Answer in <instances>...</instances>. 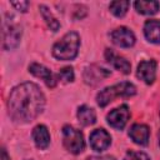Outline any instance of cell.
Returning <instances> with one entry per match:
<instances>
[{
	"label": "cell",
	"mask_w": 160,
	"mask_h": 160,
	"mask_svg": "<svg viewBox=\"0 0 160 160\" xmlns=\"http://www.w3.org/2000/svg\"><path fill=\"white\" fill-rule=\"evenodd\" d=\"M45 106V96L34 82H24L15 86L9 96L8 109L15 121L29 122L38 118Z\"/></svg>",
	"instance_id": "1"
},
{
	"label": "cell",
	"mask_w": 160,
	"mask_h": 160,
	"mask_svg": "<svg viewBox=\"0 0 160 160\" xmlns=\"http://www.w3.org/2000/svg\"><path fill=\"white\" fill-rule=\"evenodd\" d=\"M79 45H80V38L78 32L70 31L54 44L52 55L58 60H72L78 55Z\"/></svg>",
	"instance_id": "2"
},
{
	"label": "cell",
	"mask_w": 160,
	"mask_h": 160,
	"mask_svg": "<svg viewBox=\"0 0 160 160\" xmlns=\"http://www.w3.org/2000/svg\"><path fill=\"white\" fill-rule=\"evenodd\" d=\"M135 92H136V88L134 86V84L129 81H122V82L115 84L112 86H108L104 90H101L96 95V102L99 106L104 108L118 96L129 98V96L135 95Z\"/></svg>",
	"instance_id": "3"
},
{
	"label": "cell",
	"mask_w": 160,
	"mask_h": 160,
	"mask_svg": "<svg viewBox=\"0 0 160 160\" xmlns=\"http://www.w3.org/2000/svg\"><path fill=\"white\" fill-rule=\"evenodd\" d=\"M62 144L65 149L71 154L81 152L85 146V141L81 131L70 125H65L62 128Z\"/></svg>",
	"instance_id": "4"
},
{
	"label": "cell",
	"mask_w": 160,
	"mask_h": 160,
	"mask_svg": "<svg viewBox=\"0 0 160 160\" xmlns=\"http://www.w3.org/2000/svg\"><path fill=\"white\" fill-rule=\"evenodd\" d=\"M21 28L8 20L6 18L2 21V49L4 50H11L15 49L21 39Z\"/></svg>",
	"instance_id": "5"
},
{
	"label": "cell",
	"mask_w": 160,
	"mask_h": 160,
	"mask_svg": "<svg viewBox=\"0 0 160 160\" xmlns=\"http://www.w3.org/2000/svg\"><path fill=\"white\" fill-rule=\"evenodd\" d=\"M129 118H130V110L126 105H121L119 108H115L106 115L108 124L110 126H112L114 129H118V130L124 129Z\"/></svg>",
	"instance_id": "6"
},
{
	"label": "cell",
	"mask_w": 160,
	"mask_h": 160,
	"mask_svg": "<svg viewBox=\"0 0 160 160\" xmlns=\"http://www.w3.org/2000/svg\"><path fill=\"white\" fill-rule=\"evenodd\" d=\"M111 41L118 45V46H121V48H130L135 44V35L134 32L125 28V26H120L118 29H115L111 34Z\"/></svg>",
	"instance_id": "7"
},
{
	"label": "cell",
	"mask_w": 160,
	"mask_h": 160,
	"mask_svg": "<svg viewBox=\"0 0 160 160\" xmlns=\"http://www.w3.org/2000/svg\"><path fill=\"white\" fill-rule=\"evenodd\" d=\"M111 144V138L109 132L104 129H95L90 134V146L94 151H104Z\"/></svg>",
	"instance_id": "8"
},
{
	"label": "cell",
	"mask_w": 160,
	"mask_h": 160,
	"mask_svg": "<svg viewBox=\"0 0 160 160\" xmlns=\"http://www.w3.org/2000/svg\"><path fill=\"white\" fill-rule=\"evenodd\" d=\"M156 61L155 60H144L138 65L136 76L146 84H152L156 76Z\"/></svg>",
	"instance_id": "9"
},
{
	"label": "cell",
	"mask_w": 160,
	"mask_h": 160,
	"mask_svg": "<svg viewBox=\"0 0 160 160\" xmlns=\"http://www.w3.org/2000/svg\"><path fill=\"white\" fill-rule=\"evenodd\" d=\"M110 76V71L100 68L98 65H90L84 70V81L89 85H96L99 82H101L105 78Z\"/></svg>",
	"instance_id": "10"
},
{
	"label": "cell",
	"mask_w": 160,
	"mask_h": 160,
	"mask_svg": "<svg viewBox=\"0 0 160 160\" xmlns=\"http://www.w3.org/2000/svg\"><path fill=\"white\" fill-rule=\"evenodd\" d=\"M29 71H30L32 75H35L36 78H41V79L44 80V82H45L49 88H54V86L56 85V76H55L46 66H44V65H41V64L34 62V64H31V65L29 66Z\"/></svg>",
	"instance_id": "11"
},
{
	"label": "cell",
	"mask_w": 160,
	"mask_h": 160,
	"mask_svg": "<svg viewBox=\"0 0 160 160\" xmlns=\"http://www.w3.org/2000/svg\"><path fill=\"white\" fill-rule=\"evenodd\" d=\"M129 136L138 145H148L150 130L144 124H134L129 130Z\"/></svg>",
	"instance_id": "12"
},
{
	"label": "cell",
	"mask_w": 160,
	"mask_h": 160,
	"mask_svg": "<svg viewBox=\"0 0 160 160\" xmlns=\"http://www.w3.org/2000/svg\"><path fill=\"white\" fill-rule=\"evenodd\" d=\"M105 59H106V61H108L109 64H111L116 70H119V71H121V72H124V74H129V72H130V69H131L130 62H129L125 58H122V56L115 54L111 49H106V50H105Z\"/></svg>",
	"instance_id": "13"
},
{
	"label": "cell",
	"mask_w": 160,
	"mask_h": 160,
	"mask_svg": "<svg viewBox=\"0 0 160 160\" xmlns=\"http://www.w3.org/2000/svg\"><path fill=\"white\" fill-rule=\"evenodd\" d=\"M32 140L36 145V148L44 150L49 146L50 144V134H49V130L45 125H36L32 130Z\"/></svg>",
	"instance_id": "14"
},
{
	"label": "cell",
	"mask_w": 160,
	"mask_h": 160,
	"mask_svg": "<svg viewBox=\"0 0 160 160\" xmlns=\"http://www.w3.org/2000/svg\"><path fill=\"white\" fill-rule=\"evenodd\" d=\"M145 38L154 44H160V20H148L144 25Z\"/></svg>",
	"instance_id": "15"
},
{
	"label": "cell",
	"mask_w": 160,
	"mask_h": 160,
	"mask_svg": "<svg viewBox=\"0 0 160 160\" xmlns=\"http://www.w3.org/2000/svg\"><path fill=\"white\" fill-rule=\"evenodd\" d=\"M134 8L139 14L154 15L159 11L160 2L159 1H149V0H138L134 2Z\"/></svg>",
	"instance_id": "16"
},
{
	"label": "cell",
	"mask_w": 160,
	"mask_h": 160,
	"mask_svg": "<svg viewBox=\"0 0 160 160\" xmlns=\"http://www.w3.org/2000/svg\"><path fill=\"white\" fill-rule=\"evenodd\" d=\"M78 119H79L81 125L89 126L96 121V114H95L94 109H91L86 105H81L78 109Z\"/></svg>",
	"instance_id": "17"
},
{
	"label": "cell",
	"mask_w": 160,
	"mask_h": 160,
	"mask_svg": "<svg viewBox=\"0 0 160 160\" xmlns=\"http://www.w3.org/2000/svg\"><path fill=\"white\" fill-rule=\"evenodd\" d=\"M39 10H40V12H41V15H42V18H44L46 25L50 28V30L58 31L59 28H60V22H59V21L56 20V18L52 15V12L49 10V8L45 6V5H40V6H39Z\"/></svg>",
	"instance_id": "18"
},
{
	"label": "cell",
	"mask_w": 160,
	"mask_h": 160,
	"mask_svg": "<svg viewBox=\"0 0 160 160\" xmlns=\"http://www.w3.org/2000/svg\"><path fill=\"white\" fill-rule=\"evenodd\" d=\"M129 5H130V2H129L128 0H118V1L110 2L109 9H110V11H111L115 16L121 18V16H124V15L126 14V11H128V9H129Z\"/></svg>",
	"instance_id": "19"
},
{
	"label": "cell",
	"mask_w": 160,
	"mask_h": 160,
	"mask_svg": "<svg viewBox=\"0 0 160 160\" xmlns=\"http://www.w3.org/2000/svg\"><path fill=\"white\" fill-rule=\"evenodd\" d=\"M58 76H59L60 80H62L65 82H70V81L74 80V70H72V68L66 66V68H64V69L60 70V72L58 74Z\"/></svg>",
	"instance_id": "20"
},
{
	"label": "cell",
	"mask_w": 160,
	"mask_h": 160,
	"mask_svg": "<svg viewBox=\"0 0 160 160\" xmlns=\"http://www.w3.org/2000/svg\"><path fill=\"white\" fill-rule=\"evenodd\" d=\"M124 160H150V158L148 156V154L142 152V151H134L130 150L126 152Z\"/></svg>",
	"instance_id": "21"
},
{
	"label": "cell",
	"mask_w": 160,
	"mask_h": 160,
	"mask_svg": "<svg viewBox=\"0 0 160 160\" xmlns=\"http://www.w3.org/2000/svg\"><path fill=\"white\" fill-rule=\"evenodd\" d=\"M11 5H12L16 10L25 12V11L28 10V8H29V1H11Z\"/></svg>",
	"instance_id": "22"
},
{
	"label": "cell",
	"mask_w": 160,
	"mask_h": 160,
	"mask_svg": "<svg viewBox=\"0 0 160 160\" xmlns=\"http://www.w3.org/2000/svg\"><path fill=\"white\" fill-rule=\"evenodd\" d=\"M88 160H116L112 156H91Z\"/></svg>",
	"instance_id": "23"
},
{
	"label": "cell",
	"mask_w": 160,
	"mask_h": 160,
	"mask_svg": "<svg viewBox=\"0 0 160 160\" xmlns=\"http://www.w3.org/2000/svg\"><path fill=\"white\" fill-rule=\"evenodd\" d=\"M1 160H10L8 154H6V151H5V149H1Z\"/></svg>",
	"instance_id": "24"
},
{
	"label": "cell",
	"mask_w": 160,
	"mask_h": 160,
	"mask_svg": "<svg viewBox=\"0 0 160 160\" xmlns=\"http://www.w3.org/2000/svg\"><path fill=\"white\" fill-rule=\"evenodd\" d=\"M159 141H160V132H159Z\"/></svg>",
	"instance_id": "25"
}]
</instances>
